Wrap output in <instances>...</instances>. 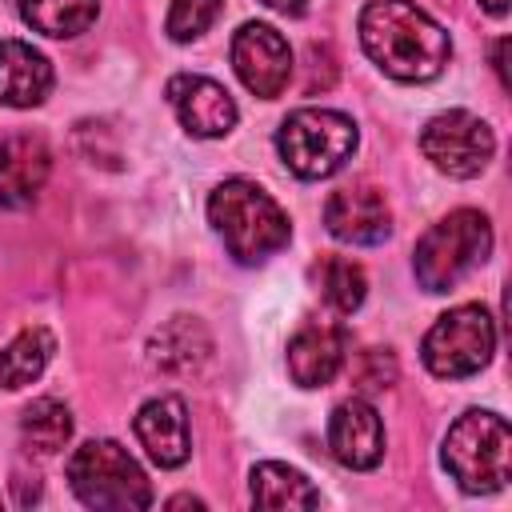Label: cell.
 <instances>
[{
  "label": "cell",
  "instance_id": "obj_1",
  "mask_svg": "<svg viewBox=\"0 0 512 512\" xmlns=\"http://www.w3.org/2000/svg\"><path fill=\"white\" fill-rule=\"evenodd\" d=\"M360 44L384 76L404 84H428L452 60L444 24L412 0H368L360 12Z\"/></svg>",
  "mask_w": 512,
  "mask_h": 512
},
{
  "label": "cell",
  "instance_id": "obj_2",
  "mask_svg": "<svg viewBox=\"0 0 512 512\" xmlns=\"http://www.w3.org/2000/svg\"><path fill=\"white\" fill-rule=\"evenodd\" d=\"M208 224L240 264H264L292 236L288 212L252 180L216 184L208 196Z\"/></svg>",
  "mask_w": 512,
  "mask_h": 512
},
{
  "label": "cell",
  "instance_id": "obj_3",
  "mask_svg": "<svg viewBox=\"0 0 512 512\" xmlns=\"http://www.w3.org/2000/svg\"><path fill=\"white\" fill-rule=\"evenodd\" d=\"M488 252H492L488 216L476 208H456L416 240L412 272L424 292H448L468 272H476L488 260Z\"/></svg>",
  "mask_w": 512,
  "mask_h": 512
},
{
  "label": "cell",
  "instance_id": "obj_4",
  "mask_svg": "<svg viewBox=\"0 0 512 512\" xmlns=\"http://www.w3.org/2000/svg\"><path fill=\"white\" fill-rule=\"evenodd\" d=\"M440 460L464 492H500L512 476L508 420L496 412H484V408L464 412L448 428V436L440 444Z\"/></svg>",
  "mask_w": 512,
  "mask_h": 512
},
{
  "label": "cell",
  "instance_id": "obj_5",
  "mask_svg": "<svg viewBox=\"0 0 512 512\" xmlns=\"http://www.w3.org/2000/svg\"><path fill=\"white\" fill-rule=\"evenodd\" d=\"M68 484L76 500L96 512H140L152 504L144 468L116 440H84L68 456Z\"/></svg>",
  "mask_w": 512,
  "mask_h": 512
},
{
  "label": "cell",
  "instance_id": "obj_6",
  "mask_svg": "<svg viewBox=\"0 0 512 512\" xmlns=\"http://www.w3.org/2000/svg\"><path fill=\"white\" fill-rule=\"evenodd\" d=\"M360 144L352 116L336 108H296L276 128V152L300 180H324L340 172Z\"/></svg>",
  "mask_w": 512,
  "mask_h": 512
},
{
  "label": "cell",
  "instance_id": "obj_7",
  "mask_svg": "<svg viewBox=\"0 0 512 512\" xmlns=\"http://www.w3.org/2000/svg\"><path fill=\"white\" fill-rule=\"evenodd\" d=\"M496 352V324L480 304L448 308L424 336V368L440 380H464L488 368Z\"/></svg>",
  "mask_w": 512,
  "mask_h": 512
},
{
  "label": "cell",
  "instance_id": "obj_8",
  "mask_svg": "<svg viewBox=\"0 0 512 512\" xmlns=\"http://www.w3.org/2000/svg\"><path fill=\"white\" fill-rule=\"evenodd\" d=\"M420 152L432 160L436 172H444L452 180H472L488 168V160L496 152V136L480 116L452 108V112H440L424 124Z\"/></svg>",
  "mask_w": 512,
  "mask_h": 512
},
{
  "label": "cell",
  "instance_id": "obj_9",
  "mask_svg": "<svg viewBox=\"0 0 512 512\" xmlns=\"http://www.w3.org/2000/svg\"><path fill=\"white\" fill-rule=\"evenodd\" d=\"M232 68L240 76V84L260 96V100H276L288 88L292 76V52L288 40L272 28V24H240L232 36Z\"/></svg>",
  "mask_w": 512,
  "mask_h": 512
},
{
  "label": "cell",
  "instance_id": "obj_10",
  "mask_svg": "<svg viewBox=\"0 0 512 512\" xmlns=\"http://www.w3.org/2000/svg\"><path fill=\"white\" fill-rule=\"evenodd\" d=\"M180 128L188 136H200V140H216V136H228L236 128V100L228 96L224 84H216L212 76H196V72H180L168 80L164 88Z\"/></svg>",
  "mask_w": 512,
  "mask_h": 512
},
{
  "label": "cell",
  "instance_id": "obj_11",
  "mask_svg": "<svg viewBox=\"0 0 512 512\" xmlns=\"http://www.w3.org/2000/svg\"><path fill=\"white\" fill-rule=\"evenodd\" d=\"M324 228L340 240V244H356V248H372V244H384L388 232H392V212H388V200L368 188V184H356V188H336L324 204Z\"/></svg>",
  "mask_w": 512,
  "mask_h": 512
},
{
  "label": "cell",
  "instance_id": "obj_12",
  "mask_svg": "<svg viewBox=\"0 0 512 512\" xmlns=\"http://www.w3.org/2000/svg\"><path fill=\"white\" fill-rule=\"evenodd\" d=\"M328 452L356 472H368L384 456V420L368 400H344L328 416Z\"/></svg>",
  "mask_w": 512,
  "mask_h": 512
},
{
  "label": "cell",
  "instance_id": "obj_13",
  "mask_svg": "<svg viewBox=\"0 0 512 512\" xmlns=\"http://www.w3.org/2000/svg\"><path fill=\"white\" fill-rule=\"evenodd\" d=\"M132 428H136V440L148 452V460L160 468H180L192 456L188 408L180 396H156V400L140 404Z\"/></svg>",
  "mask_w": 512,
  "mask_h": 512
},
{
  "label": "cell",
  "instance_id": "obj_14",
  "mask_svg": "<svg viewBox=\"0 0 512 512\" xmlns=\"http://www.w3.org/2000/svg\"><path fill=\"white\" fill-rule=\"evenodd\" d=\"M344 328L340 324H324V320H308L304 328H296V336L288 340V376L300 388H324L336 380V372L344 368Z\"/></svg>",
  "mask_w": 512,
  "mask_h": 512
},
{
  "label": "cell",
  "instance_id": "obj_15",
  "mask_svg": "<svg viewBox=\"0 0 512 512\" xmlns=\"http://www.w3.org/2000/svg\"><path fill=\"white\" fill-rule=\"evenodd\" d=\"M52 168V152L40 136L16 132L0 140V204L4 208H28L36 192L44 188Z\"/></svg>",
  "mask_w": 512,
  "mask_h": 512
},
{
  "label": "cell",
  "instance_id": "obj_16",
  "mask_svg": "<svg viewBox=\"0 0 512 512\" xmlns=\"http://www.w3.org/2000/svg\"><path fill=\"white\" fill-rule=\"evenodd\" d=\"M52 92V64L24 40H0V104L36 108Z\"/></svg>",
  "mask_w": 512,
  "mask_h": 512
},
{
  "label": "cell",
  "instance_id": "obj_17",
  "mask_svg": "<svg viewBox=\"0 0 512 512\" xmlns=\"http://www.w3.org/2000/svg\"><path fill=\"white\" fill-rule=\"evenodd\" d=\"M248 496L256 508H276V512H288V508H316L320 504V492L312 488V480L300 472V468H288L280 460H264L252 468L248 476Z\"/></svg>",
  "mask_w": 512,
  "mask_h": 512
},
{
  "label": "cell",
  "instance_id": "obj_18",
  "mask_svg": "<svg viewBox=\"0 0 512 512\" xmlns=\"http://www.w3.org/2000/svg\"><path fill=\"white\" fill-rule=\"evenodd\" d=\"M52 352H56V340H52L48 328L16 332L0 352V388L16 392V388H28L32 380H40L48 360H52Z\"/></svg>",
  "mask_w": 512,
  "mask_h": 512
},
{
  "label": "cell",
  "instance_id": "obj_19",
  "mask_svg": "<svg viewBox=\"0 0 512 512\" xmlns=\"http://www.w3.org/2000/svg\"><path fill=\"white\" fill-rule=\"evenodd\" d=\"M16 8L32 32H44L52 40H72L92 28L100 0H16Z\"/></svg>",
  "mask_w": 512,
  "mask_h": 512
},
{
  "label": "cell",
  "instance_id": "obj_20",
  "mask_svg": "<svg viewBox=\"0 0 512 512\" xmlns=\"http://www.w3.org/2000/svg\"><path fill=\"white\" fill-rule=\"evenodd\" d=\"M208 356V332L196 324V316H172L152 336V364L164 372H192Z\"/></svg>",
  "mask_w": 512,
  "mask_h": 512
},
{
  "label": "cell",
  "instance_id": "obj_21",
  "mask_svg": "<svg viewBox=\"0 0 512 512\" xmlns=\"http://www.w3.org/2000/svg\"><path fill=\"white\" fill-rule=\"evenodd\" d=\"M20 436H24V444H28L32 452L52 456V452H60V448L72 440V412H68L60 400L40 396V400H32V404L20 412Z\"/></svg>",
  "mask_w": 512,
  "mask_h": 512
},
{
  "label": "cell",
  "instance_id": "obj_22",
  "mask_svg": "<svg viewBox=\"0 0 512 512\" xmlns=\"http://www.w3.org/2000/svg\"><path fill=\"white\" fill-rule=\"evenodd\" d=\"M320 292H324V300H328L340 316H352V312L364 304V296H368L364 268L352 264V260H344V256H328V260L320 264Z\"/></svg>",
  "mask_w": 512,
  "mask_h": 512
},
{
  "label": "cell",
  "instance_id": "obj_23",
  "mask_svg": "<svg viewBox=\"0 0 512 512\" xmlns=\"http://www.w3.org/2000/svg\"><path fill=\"white\" fill-rule=\"evenodd\" d=\"M220 8H224V0H172L164 28H168V36H172L176 44L200 40V36L216 24Z\"/></svg>",
  "mask_w": 512,
  "mask_h": 512
},
{
  "label": "cell",
  "instance_id": "obj_24",
  "mask_svg": "<svg viewBox=\"0 0 512 512\" xmlns=\"http://www.w3.org/2000/svg\"><path fill=\"white\" fill-rule=\"evenodd\" d=\"M264 8H272V12H284V16H300L312 0H260Z\"/></svg>",
  "mask_w": 512,
  "mask_h": 512
},
{
  "label": "cell",
  "instance_id": "obj_25",
  "mask_svg": "<svg viewBox=\"0 0 512 512\" xmlns=\"http://www.w3.org/2000/svg\"><path fill=\"white\" fill-rule=\"evenodd\" d=\"M504 48H508V40L500 36V40H496V48H492V64H496V76H500V84H508V72H504Z\"/></svg>",
  "mask_w": 512,
  "mask_h": 512
},
{
  "label": "cell",
  "instance_id": "obj_26",
  "mask_svg": "<svg viewBox=\"0 0 512 512\" xmlns=\"http://www.w3.org/2000/svg\"><path fill=\"white\" fill-rule=\"evenodd\" d=\"M204 508V500H196V496H176V500H168V508Z\"/></svg>",
  "mask_w": 512,
  "mask_h": 512
},
{
  "label": "cell",
  "instance_id": "obj_27",
  "mask_svg": "<svg viewBox=\"0 0 512 512\" xmlns=\"http://www.w3.org/2000/svg\"><path fill=\"white\" fill-rule=\"evenodd\" d=\"M484 4V12H492V16H504L508 12V0H480Z\"/></svg>",
  "mask_w": 512,
  "mask_h": 512
}]
</instances>
